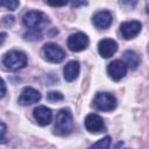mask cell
<instances>
[{"label":"cell","mask_w":149,"mask_h":149,"mask_svg":"<svg viewBox=\"0 0 149 149\" xmlns=\"http://www.w3.org/2000/svg\"><path fill=\"white\" fill-rule=\"evenodd\" d=\"M73 129V120H72V113L69 108H62L56 114V121H55V134L58 136H66L69 135Z\"/></svg>","instance_id":"cell-1"},{"label":"cell","mask_w":149,"mask_h":149,"mask_svg":"<svg viewBox=\"0 0 149 149\" xmlns=\"http://www.w3.org/2000/svg\"><path fill=\"white\" fill-rule=\"evenodd\" d=\"M28 58L27 55L19 50H10L6 52L2 57V64L6 69L10 71H16L19 69H22L27 65Z\"/></svg>","instance_id":"cell-2"},{"label":"cell","mask_w":149,"mask_h":149,"mask_svg":"<svg viewBox=\"0 0 149 149\" xmlns=\"http://www.w3.org/2000/svg\"><path fill=\"white\" fill-rule=\"evenodd\" d=\"M93 106L98 111L111 112L116 107V99L107 92H98L93 99Z\"/></svg>","instance_id":"cell-3"},{"label":"cell","mask_w":149,"mask_h":149,"mask_svg":"<svg viewBox=\"0 0 149 149\" xmlns=\"http://www.w3.org/2000/svg\"><path fill=\"white\" fill-rule=\"evenodd\" d=\"M23 24L29 28L30 30H37V29H42V27L48 23L47 17L44 16L43 13L37 12V10H29L27 12L23 17H22Z\"/></svg>","instance_id":"cell-4"},{"label":"cell","mask_w":149,"mask_h":149,"mask_svg":"<svg viewBox=\"0 0 149 149\" xmlns=\"http://www.w3.org/2000/svg\"><path fill=\"white\" fill-rule=\"evenodd\" d=\"M42 55L44 59L50 63H61L65 58L64 50L55 43H47L42 48Z\"/></svg>","instance_id":"cell-5"},{"label":"cell","mask_w":149,"mask_h":149,"mask_svg":"<svg viewBox=\"0 0 149 149\" xmlns=\"http://www.w3.org/2000/svg\"><path fill=\"white\" fill-rule=\"evenodd\" d=\"M88 43L90 41H88L87 35L80 31L70 35L68 38V47L73 52H79V51L85 50L88 47Z\"/></svg>","instance_id":"cell-6"},{"label":"cell","mask_w":149,"mask_h":149,"mask_svg":"<svg viewBox=\"0 0 149 149\" xmlns=\"http://www.w3.org/2000/svg\"><path fill=\"white\" fill-rule=\"evenodd\" d=\"M107 73L108 76L115 80L119 81L120 79H122L126 73H127V65L125 62L120 61V59H115L113 62H111L107 66Z\"/></svg>","instance_id":"cell-7"},{"label":"cell","mask_w":149,"mask_h":149,"mask_svg":"<svg viewBox=\"0 0 149 149\" xmlns=\"http://www.w3.org/2000/svg\"><path fill=\"white\" fill-rule=\"evenodd\" d=\"M40 99H41V93L37 90H35L30 86H27L22 90V92L17 99V102L22 106H28V105L40 101Z\"/></svg>","instance_id":"cell-8"},{"label":"cell","mask_w":149,"mask_h":149,"mask_svg":"<svg viewBox=\"0 0 149 149\" xmlns=\"http://www.w3.org/2000/svg\"><path fill=\"white\" fill-rule=\"evenodd\" d=\"M142 24L139 21H126L120 24V31L123 38L130 40L134 38L141 31Z\"/></svg>","instance_id":"cell-9"},{"label":"cell","mask_w":149,"mask_h":149,"mask_svg":"<svg viewBox=\"0 0 149 149\" xmlns=\"http://www.w3.org/2000/svg\"><path fill=\"white\" fill-rule=\"evenodd\" d=\"M85 128L90 132V133H100L102 130H105V122L102 120L101 116L97 115V114H88L85 118Z\"/></svg>","instance_id":"cell-10"},{"label":"cell","mask_w":149,"mask_h":149,"mask_svg":"<svg viewBox=\"0 0 149 149\" xmlns=\"http://www.w3.org/2000/svg\"><path fill=\"white\" fill-rule=\"evenodd\" d=\"M118 49V43L112 38H104L98 43L99 55L104 58H109L115 54Z\"/></svg>","instance_id":"cell-11"},{"label":"cell","mask_w":149,"mask_h":149,"mask_svg":"<svg viewBox=\"0 0 149 149\" xmlns=\"http://www.w3.org/2000/svg\"><path fill=\"white\" fill-rule=\"evenodd\" d=\"M112 14L108 10H100L95 13L92 17V22L98 29H106L112 23Z\"/></svg>","instance_id":"cell-12"},{"label":"cell","mask_w":149,"mask_h":149,"mask_svg":"<svg viewBox=\"0 0 149 149\" xmlns=\"http://www.w3.org/2000/svg\"><path fill=\"white\" fill-rule=\"evenodd\" d=\"M33 115H34L35 120L37 121V123L41 126H47L52 120V112L50 108H48L45 106H37L34 109Z\"/></svg>","instance_id":"cell-13"},{"label":"cell","mask_w":149,"mask_h":149,"mask_svg":"<svg viewBox=\"0 0 149 149\" xmlns=\"http://www.w3.org/2000/svg\"><path fill=\"white\" fill-rule=\"evenodd\" d=\"M79 70H80V65L77 61H70L63 69V73H64V79L66 81H73L78 74H79Z\"/></svg>","instance_id":"cell-14"},{"label":"cell","mask_w":149,"mask_h":149,"mask_svg":"<svg viewBox=\"0 0 149 149\" xmlns=\"http://www.w3.org/2000/svg\"><path fill=\"white\" fill-rule=\"evenodd\" d=\"M123 58L126 62V65H128L132 69H136L137 65L140 64V57L137 56V54L133 50H127L123 54Z\"/></svg>","instance_id":"cell-15"},{"label":"cell","mask_w":149,"mask_h":149,"mask_svg":"<svg viewBox=\"0 0 149 149\" xmlns=\"http://www.w3.org/2000/svg\"><path fill=\"white\" fill-rule=\"evenodd\" d=\"M109 146H111V137L105 136L87 149H109Z\"/></svg>","instance_id":"cell-16"},{"label":"cell","mask_w":149,"mask_h":149,"mask_svg":"<svg viewBox=\"0 0 149 149\" xmlns=\"http://www.w3.org/2000/svg\"><path fill=\"white\" fill-rule=\"evenodd\" d=\"M20 2L19 1H15V0H9V1H1L0 2V6L8 9V10H15L17 7H19Z\"/></svg>","instance_id":"cell-17"},{"label":"cell","mask_w":149,"mask_h":149,"mask_svg":"<svg viewBox=\"0 0 149 149\" xmlns=\"http://www.w3.org/2000/svg\"><path fill=\"white\" fill-rule=\"evenodd\" d=\"M48 100L51 101V102H57V101H62L64 99V95L61 93V92H56V91H52V92H49L48 93Z\"/></svg>","instance_id":"cell-18"},{"label":"cell","mask_w":149,"mask_h":149,"mask_svg":"<svg viewBox=\"0 0 149 149\" xmlns=\"http://www.w3.org/2000/svg\"><path fill=\"white\" fill-rule=\"evenodd\" d=\"M24 38L26 40H40L41 38V34H40V31H37V30H30L28 34H24Z\"/></svg>","instance_id":"cell-19"},{"label":"cell","mask_w":149,"mask_h":149,"mask_svg":"<svg viewBox=\"0 0 149 149\" xmlns=\"http://www.w3.org/2000/svg\"><path fill=\"white\" fill-rule=\"evenodd\" d=\"M3 23L6 26H12L14 23V17L13 16H5L3 17Z\"/></svg>","instance_id":"cell-20"},{"label":"cell","mask_w":149,"mask_h":149,"mask_svg":"<svg viewBox=\"0 0 149 149\" xmlns=\"http://www.w3.org/2000/svg\"><path fill=\"white\" fill-rule=\"evenodd\" d=\"M5 133H6V126H5V123L3 122H1V134H2V136H1V143H5Z\"/></svg>","instance_id":"cell-21"},{"label":"cell","mask_w":149,"mask_h":149,"mask_svg":"<svg viewBox=\"0 0 149 149\" xmlns=\"http://www.w3.org/2000/svg\"><path fill=\"white\" fill-rule=\"evenodd\" d=\"M47 3L50 5V6H54V7H59V6H65L68 2L63 1V2H47Z\"/></svg>","instance_id":"cell-22"},{"label":"cell","mask_w":149,"mask_h":149,"mask_svg":"<svg viewBox=\"0 0 149 149\" xmlns=\"http://www.w3.org/2000/svg\"><path fill=\"white\" fill-rule=\"evenodd\" d=\"M1 98H3V95H5V93H6V87H5V81L2 80L1 81Z\"/></svg>","instance_id":"cell-23"},{"label":"cell","mask_w":149,"mask_h":149,"mask_svg":"<svg viewBox=\"0 0 149 149\" xmlns=\"http://www.w3.org/2000/svg\"><path fill=\"white\" fill-rule=\"evenodd\" d=\"M120 5H122V6H125V5H128V6H135L136 5V1H133V2H125V1H120Z\"/></svg>","instance_id":"cell-24"},{"label":"cell","mask_w":149,"mask_h":149,"mask_svg":"<svg viewBox=\"0 0 149 149\" xmlns=\"http://www.w3.org/2000/svg\"><path fill=\"white\" fill-rule=\"evenodd\" d=\"M80 5H87V2H71V6L72 7H77V6H80Z\"/></svg>","instance_id":"cell-25"},{"label":"cell","mask_w":149,"mask_h":149,"mask_svg":"<svg viewBox=\"0 0 149 149\" xmlns=\"http://www.w3.org/2000/svg\"><path fill=\"white\" fill-rule=\"evenodd\" d=\"M5 36H6V34H5V33H1V43H3V40H5Z\"/></svg>","instance_id":"cell-26"},{"label":"cell","mask_w":149,"mask_h":149,"mask_svg":"<svg viewBox=\"0 0 149 149\" xmlns=\"http://www.w3.org/2000/svg\"><path fill=\"white\" fill-rule=\"evenodd\" d=\"M146 9H147V13L149 14V2L147 3V6H146Z\"/></svg>","instance_id":"cell-27"}]
</instances>
